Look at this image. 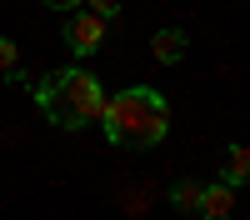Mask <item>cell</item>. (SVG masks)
I'll list each match as a JSON object with an SVG mask.
<instances>
[{"label":"cell","mask_w":250,"mask_h":220,"mask_svg":"<svg viewBox=\"0 0 250 220\" xmlns=\"http://www.w3.org/2000/svg\"><path fill=\"white\" fill-rule=\"evenodd\" d=\"M85 5H90V15H100V20L120 15V0H85Z\"/></svg>","instance_id":"obj_9"},{"label":"cell","mask_w":250,"mask_h":220,"mask_svg":"<svg viewBox=\"0 0 250 220\" xmlns=\"http://www.w3.org/2000/svg\"><path fill=\"white\" fill-rule=\"evenodd\" d=\"M165 200H170L180 215H185V210H195V205H200V180H175V185L165 190Z\"/></svg>","instance_id":"obj_7"},{"label":"cell","mask_w":250,"mask_h":220,"mask_svg":"<svg viewBox=\"0 0 250 220\" xmlns=\"http://www.w3.org/2000/svg\"><path fill=\"white\" fill-rule=\"evenodd\" d=\"M100 125H105L110 145H140V150H150V145L165 140V130H170V105H165L160 90L130 85V90H120V95H105V115H100Z\"/></svg>","instance_id":"obj_1"},{"label":"cell","mask_w":250,"mask_h":220,"mask_svg":"<svg viewBox=\"0 0 250 220\" xmlns=\"http://www.w3.org/2000/svg\"><path fill=\"white\" fill-rule=\"evenodd\" d=\"M35 100H40V110H45V120L60 125V130H85V125H95V120L105 115V90L80 65L35 80Z\"/></svg>","instance_id":"obj_2"},{"label":"cell","mask_w":250,"mask_h":220,"mask_svg":"<svg viewBox=\"0 0 250 220\" xmlns=\"http://www.w3.org/2000/svg\"><path fill=\"white\" fill-rule=\"evenodd\" d=\"M100 40H105V20L90 15V10H70V25H65V45L75 55H95Z\"/></svg>","instance_id":"obj_3"},{"label":"cell","mask_w":250,"mask_h":220,"mask_svg":"<svg viewBox=\"0 0 250 220\" xmlns=\"http://www.w3.org/2000/svg\"><path fill=\"white\" fill-rule=\"evenodd\" d=\"M220 170H225V185H245V175H250V150L240 145V140H235V145H225V155H220Z\"/></svg>","instance_id":"obj_6"},{"label":"cell","mask_w":250,"mask_h":220,"mask_svg":"<svg viewBox=\"0 0 250 220\" xmlns=\"http://www.w3.org/2000/svg\"><path fill=\"white\" fill-rule=\"evenodd\" d=\"M0 80H20V50H15V40L10 35H0Z\"/></svg>","instance_id":"obj_8"},{"label":"cell","mask_w":250,"mask_h":220,"mask_svg":"<svg viewBox=\"0 0 250 220\" xmlns=\"http://www.w3.org/2000/svg\"><path fill=\"white\" fill-rule=\"evenodd\" d=\"M150 50H155V60H160V65H175V60L190 50V35H185V30H155Z\"/></svg>","instance_id":"obj_5"},{"label":"cell","mask_w":250,"mask_h":220,"mask_svg":"<svg viewBox=\"0 0 250 220\" xmlns=\"http://www.w3.org/2000/svg\"><path fill=\"white\" fill-rule=\"evenodd\" d=\"M45 5H50V10H65V15H70V10H80V5H85V0H45Z\"/></svg>","instance_id":"obj_10"},{"label":"cell","mask_w":250,"mask_h":220,"mask_svg":"<svg viewBox=\"0 0 250 220\" xmlns=\"http://www.w3.org/2000/svg\"><path fill=\"white\" fill-rule=\"evenodd\" d=\"M200 220H230L235 215V185H225V180H215V185H200V205H195Z\"/></svg>","instance_id":"obj_4"}]
</instances>
